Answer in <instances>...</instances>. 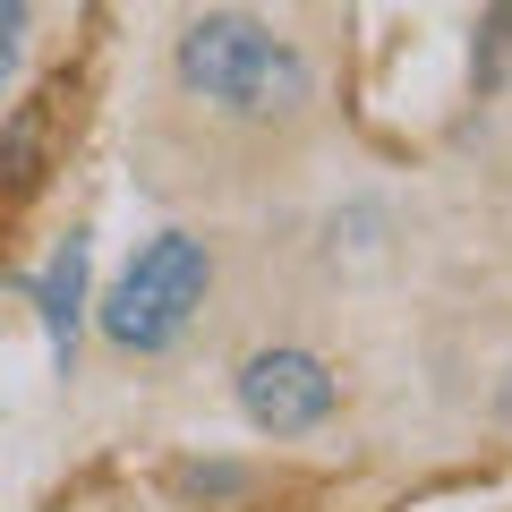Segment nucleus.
Instances as JSON below:
<instances>
[{
  "label": "nucleus",
  "mask_w": 512,
  "mask_h": 512,
  "mask_svg": "<svg viewBox=\"0 0 512 512\" xmlns=\"http://www.w3.org/2000/svg\"><path fill=\"white\" fill-rule=\"evenodd\" d=\"M171 77L180 94L214 111H239V120H274V111H299L316 94V69L299 43H282L256 9H205V18L180 26L171 43Z\"/></svg>",
  "instance_id": "f257e3e1"
},
{
  "label": "nucleus",
  "mask_w": 512,
  "mask_h": 512,
  "mask_svg": "<svg viewBox=\"0 0 512 512\" xmlns=\"http://www.w3.org/2000/svg\"><path fill=\"white\" fill-rule=\"evenodd\" d=\"M43 146V111H18V128L0 137V180H26V163H35Z\"/></svg>",
  "instance_id": "0eeeda50"
},
{
  "label": "nucleus",
  "mask_w": 512,
  "mask_h": 512,
  "mask_svg": "<svg viewBox=\"0 0 512 512\" xmlns=\"http://www.w3.org/2000/svg\"><path fill=\"white\" fill-rule=\"evenodd\" d=\"M214 299V239L205 231H154L146 248L128 256V274L103 291L94 325L120 359H163L188 342V325Z\"/></svg>",
  "instance_id": "f03ea898"
},
{
  "label": "nucleus",
  "mask_w": 512,
  "mask_h": 512,
  "mask_svg": "<svg viewBox=\"0 0 512 512\" xmlns=\"http://www.w3.org/2000/svg\"><path fill=\"white\" fill-rule=\"evenodd\" d=\"M0 103H9V69H0Z\"/></svg>",
  "instance_id": "9d476101"
},
{
  "label": "nucleus",
  "mask_w": 512,
  "mask_h": 512,
  "mask_svg": "<svg viewBox=\"0 0 512 512\" xmlns=\"http://www.w3.org/2000/svg\"><path fill=\"white\" fill-rule=\"evenodd\" d=\"M256 478L231 470V461H188L180 470V495H197V504H231V495H248Z\"/></svg>",
  "instance_id": "39448f33"
},
{
  "label": "nucleus",
  "mask_w": 512,
  "mask_h": 512,
  "mask_svg": "<svg viewBox=\"0 0 512 512\" xmlns=\"http://www.w3.org/2000/svg\"><path fill=\"white\" fill-rule=\"evenodd\" d=\"M504 60H512V0H495L487 26H478V86H495V77H504Z\"/></svg>",
  "instance_id": "423d86ee"
},
{
  "label": "nucleus",
  "mask_w": 512,
  "mask_h": 512,
  "mask_svg": "<svg viewBox=\"0 0 512 512\" xmlns=\"http://www.w3.org/2000/svg\"><path fill=\"white\" fill-rule=\"evenodd\" d=\"M86 274H94V239L86 231H69L52 248V265L35 274V316H43V333H52V359L69 367V342H77V316H86Z\"/></svg>",
  "instance_id": "20e7f679"
},
{
  "label": "nucleus",
  "mask_w": 512,
  "mask_h": 512,
  "mask_svg": "<svg viewBox=\"0 0 512 512\" xmlns=\"http://www.w3.org/2000/svg\"><path fill=\"white\" fill-rule=\"evenodd\" d=\"M384 239V205H350V214H333V248H376Z\"/></svg>",
  "instance_id": "6e6552de"
},
{
  "label": "nucleus",
  "mask_w": 512,
  "mask_h": 512,
  "mask_svg": "<svg viewBox=\"0 0 512 512\" xmlns=\"http://www.w3.org/2000/svg\"><path fill=\"white\" fill-rule=\"evenodd\" d=\"M26 35H35V9H26V0H0V69L26 60Z\"/></svg>",
  "instance_id": "1a4fd4ad"
},
{
  "label": "nucleus",
  "mask_w": 512,
  "mask_h": 512,
  "mask_svg": "<svg viewBox=\"0 0 512 512\" xmlns=\"http://www.w3.org/2000/svg\"><path fill=\"white\" fill-rule=\"evenodd\" d=\"M231 402H239V419H248L256 436L291 444V436H316V427L342 410V376H333L316 350H299V342H265V350L239 359Z\"/></svg>",
  "instance_id": "7ed1b4c3"
}]
</instances>
